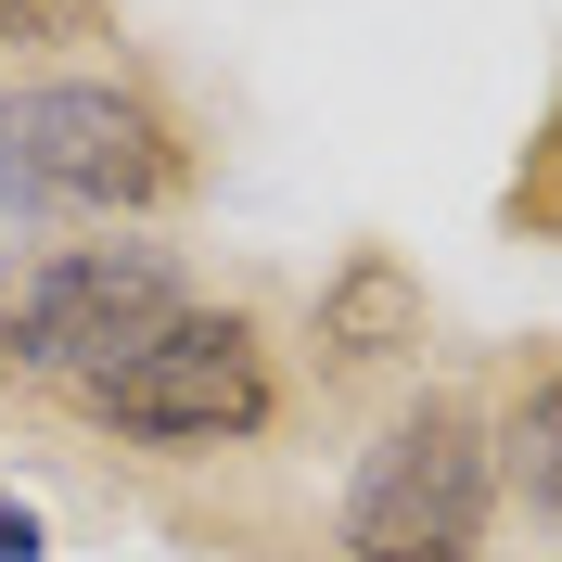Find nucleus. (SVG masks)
Segmentation results:
<instances>
[{"mask_svg": "<svg viewBox=\"0 0 562 562\" xmlns=\"http://www.w3.org/2000/svg\"><path fill=\"white\" fill-rule=\"evenodd\" d=\"M103 26H115V0H0V52H77Z\"/></svg>", "mask_w": 562, "mask_h": 562, "instance_id": "nucleus-7", "label": "nucleus"}, {"mask_svg": "<svg viewBox=\"0 0 562 562\" xmlns=\"http://www.w3.org/2000/svg\"><path fill=\"white\" fill-rule=\"evenodd\" d=\"M179 319H192L179 256H154V244H65V256H38L26 294H13V371L90 396L140 346H167Z\"/></svg>", "mask_w": 562, "mask_h": 562, "instance_id": "nucleus-3", "label": "nucleus"}, {"mask_svg": "<svg viewBox=\"0 0 562 562\" xmlns=\"http://www.w3.org/2000/svg\"><path fill=\"white\" fill-rule=\"evenodd\" d=\"M0 562H38V512H13V498H0Z\"/></svg>", "mask_w": 562, "mask_h": 562, "instance_id": "nucleus-8", "label": "nucleus"}, {"mask_svg": "<svg viewBox=\"0 0 562 562\" xmlns=\"http://www.w3.org/2000/svg\"><path fill=\"white\" fill-rule=\"evenodd\" d=\"M0 371H13V294H0Z\"/></svg>", "mask_w": 562, "mask_h": 562, "instance_id": "nucleus-9", "label": "nucleus"}, {"mask_svg": "<svg viewBox=\"0 0 562 562\" xmlns=\"http://www.w3.org/2000/svg\"><path fill=\"white\" fill-rule=\"evenodd\" d=\"M179 179H192L179 115L154 90H128V77L0 90V217H140Z\"/></svg>", "mask_w": 562, "mask_h": 562, "instance_id": "nucleus-1", "label": "nucleus"}, {"mask_svg": "<svg viewBox=\"0 0 562 562\" xmlns=\"http://www.w3.org/2000/svg\"><path fill=\"white\" fill-rule=\"evenodd\" d=\"M77 409L103 422V435H140V448H244V435H269L281 384H269V346H256V319L192 307L167 346H140L128 371H103Z\"/></svg>", "mask_w": 562, "mask_h": 562, "instance_id": "nucleus-4", "label": "nucleus"}, {"mask_svg": "<svg viewBox=\"0 0 562 562\" xmlns=\"http://www.w3.org/2000/svg\"><path fill=\"white\" fill-rule=\"evenodd\" d=\"M319 346L346 358V371H371V358H409V346H422V269H396L384 244H358L346 269L319 281Z\"/></svg>", "mask_w": 562, "mask_h": 562, "instance_id": "nucleus-5", "label": "nucleus"}, {"mask_svg": "<svg viewBox=\"0 0 562 562\" xmlns=\"http://www.w3.org/2000/svg\"><path fill=\"white\" fill-rule=\"evenodd\" d=\"M498 460L525 473V498L562 525V371H537L525 384V409H512V435H498Z\"/></svg>", "mask_w": 562, "mask_h": 562, "instance_id": "nucleus-6", "label": "nucleus"}, {"mask_svg": "<svg viewBox=\"0 0 562 562\" xmlns=\"http://www.w3.org/2000/svg\"><path fill=\"white\" fill-rule=\"evenodd\" d=\"M498 512V435L460 396H422L346 486V562H473Z\"/></svg>", "mask_w": 562, "mask_h": 562, "instance_id": "nucleus-2", "label": "nucleus"}]
</instances>
